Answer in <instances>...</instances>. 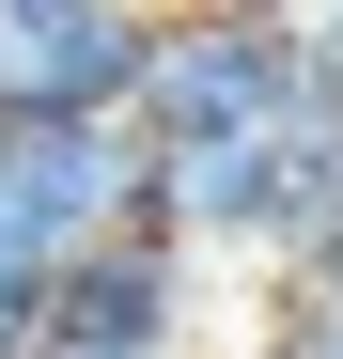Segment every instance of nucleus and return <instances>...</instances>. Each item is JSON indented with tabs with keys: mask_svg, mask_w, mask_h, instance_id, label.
Here are the masks:
<instances>
[{
	"mask_svg": "<svg viewBox=\"0 0 343 359\" xmlns=\"http://www.w3.org/2000/svg\"><path fill=\"white\" fill-rule=\"evenodd\" d=\"M156 219L203 234V250H234V266H281V250H297V141H281V126L156 141Z\"/></svg>",
	"mask_w": 343,
	"mask_h": 359,
	"instance_id": "obj_5",
	"label": "nucleus"
},
{
	"mask_svg": "<svg viewBox=\"0 0 343 359\" xmlns=\"http://www.w3.org/2000/svg\"><path fill=\"white\" fill-rule=\"evenodd\" d=\"M31 359H78V344H31Z\"/></svg>",
	"mask_w": 343,
	"mask_h": 359,
	"instance_id": "obj_10",
	"label": "nucleus"
},
{
	"mask_svg": "<svg viewBox=\"0 0 343 359\" xmlns=\"http://www.w3.org/2000/svg\"><path fill=\"white\" fill-rule=\"evenodd\" d=\"M47 266H63V234L0 188V359H31V344H47Z\"/></svg>",
	"mask_w": 343,
	"mask_h": 359,
	"instance_id": "obj_7",
	"label": "nucleus"
},
{
	"mask_svg": "<svg viewBox=\"0 0 343 359\" xmlns=\"http://www.w3.org/2000/svg\"><path fill=\"white\" fill-rule=\"evenodd\" d=\"M312 47H328V63H343V0H328V16H312Z\"/></svg>",
	"mask_w": 343,
	"mask_h": 359,
	"instance_id": "obj_9",
	"label": "nucleus"
},
{
	"mask_svg": "<svg viewBox=\"0 0 343 359\" xmlns=\"http://www.w3.org/2000/svg\"><path fill=\"white\" fill-rule=\"evenodd\" d=\"M312 79V32L234 16V0H156V63H141V141H218V126H281Z\"/></svg>",
	"mask_w": 343,
	"mask_h": 359,
	"instance_id": "obj_1",
	"label": "nucleus"
},
{
	"mask_svg": "<svg viewBox=\"0 0 343 359\" xmlns=\"http://www.w3.org/2000/svg\"><path fill=\"white\" fill-rule=\"evenodd\" d=\"M156 0H0V109H125L141 126Z\"/></svg>",
	"mask_w": 343,
	"mask_h": 359,
	"instance_id": "obj_4",
	"label": "nucleus"
},
{
	"mask_svg": "<svg viewBox=\"0 0 343 359\" xmlns=\"http://www.w3.org/2000/svg\"><path fill=\"white\" fill-rule=\"evenodd\" d=\"M234 16H281V32H312V16H328V0H234Z\"/></svg>",
	"mask_w": 343,
	"mask_h": 359,
	"instance_id": "obj_8",
	"label": "nucleus"
},
{
	"mask_svg": "<svg viewBox=\"0 0 343 359\" xmlns=\"http://www.w3.org/2000/svg\"><path fill=\"white\" fill-rule=\"evenodd\" d=\"M265 359H343V250L265 266Z\"/></svg>",
	"mask_w": 343,
	"mask_h": 359,
	"instance_id": "obj_6",
	"label": "nucleus"
},
{
	"mask_svg": "<svg viewBox=\"0 0 343 359\" xmlns=\"http://www.w3.org/2000/svg\"><path fill=\"white\" fill-rule=\"evenodd\" d=\"M0 188L78 250L109 219H156V141L125 109H0Z\"/></svg>",
	"mask_w": 343,
	"mask_h": 359,
	"instance_id": "obj_3",
	"label": "nucleus"
},
{
	"mask_svg": "<svg viewBox=\"0 0 343 359\" xmlns=\"http://www.w3.org/2000/svg\"><path fill=\"white\" fill-rule=\"evenodd\" d=\"M188 313H203V234H172V219H109L47 266V344H78V359H172Z\"/></svg>",
	"mask_w": 343,
	"mask_h": 359,
	"instance_id": "obj_2",
	"label": "nucleus"
}]
</instances>
